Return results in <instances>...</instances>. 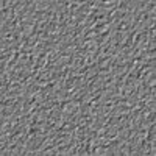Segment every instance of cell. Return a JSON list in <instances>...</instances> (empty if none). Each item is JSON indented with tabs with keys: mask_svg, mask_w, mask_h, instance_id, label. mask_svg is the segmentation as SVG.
Wrapping results in <instances>:
<instances>
[{
	"mask_svg": "<svg viewBox=\"0 0 156 156\" xmlns=\"http://www.w3.org/2000/svg\"><path fill=\"white\" fill-rule=\"evenodd\" d=\"M50 8H51V0H37L36 2V12L45 14Z\"/></svg>",
	"mask_w": 156,
	"mask_h": 156,
	"instance_id": "obj_1",
	"label": "cell"
}]
</instances>
